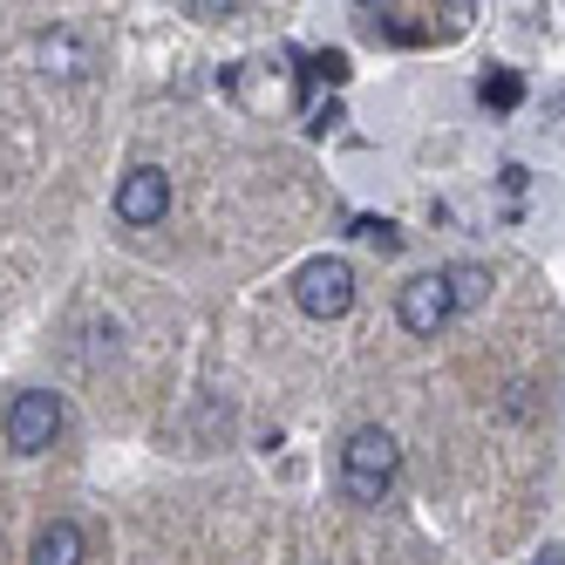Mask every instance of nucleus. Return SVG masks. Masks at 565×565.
<instances>
[{
    "instance_id": "1",
    "label": "nucleus",
    "mask_w": 565,
    "mask_h": 565,
    "mask_svg": "<svg viewBox=\"0 0 565 565\" xmlns=\"http://www.w3.org/2000/svg\"><path fill=\"white\" fill-rule=\"evenodd\" d=\"M395 470H402V443L382 423H361L341 443V498L348 504H382L388 483H395Z\"/></svg>"
},
{
    "instance_id": "2",
    "label": "nucleus",
    "mask_w": 565,
    "mask_h": 565,
    "mask_svg": "<svg viewBox=\"0 0 565 565\" xmlns=\"http://www.w3.org/2000/svg\"><path fill=\"white\" fill-rule=\"evenodd\" d=\"M294 300H300L307 320H341V313L354 307V266L334 259V253L307 259V266L294 273Z\"/></svg>"
},
{
    "instance_id": "3",
    "label": "nucleus",
    "mask_w": 565,
    "mask_h": 565,
    "mask_svg": "<svg viewBox=\"0 0 565 565\" xmlns=\"http://www.w3.org/2000/svg\"><path fill=\"white\" fill-rule=\"evenodd\" d=\"M8 450L14 457H42V450H55V436H62V395H49V388H28V395H14V409H8Z\"/></svg>"
},
{
    "instance_id": "4",
    "label": "nucleus",
    "mask_w": 565,
    "mask_h": 565,
    "mask_svg": "<svg viewBox=\"0 0 565 565\" xmlns=\"http://www.w3.org/2000/svg\"><path fill=\"white\" fill-rule=\"evenodd\" d=\"M395 313H402V328H409V334H443V328L457 320L450 279H443V273H416V279H402Z\"/></svg>"
},
{
    "instance_id": "5",
    "label": "nucleus",
    "mask_w": 565,
    "mask_h": 565,
    "mask_svg": "<svg viewBox=\"0 0 565 565\" xmlns=\"http://www.w3.org/2000/svg\"><path fill=\"white\" fill-rule=\"evenodd\" d=\"M164 212H171V178L157 171V164H137L124 184H116V218L124 225H164Z\"/></svg>"
},
{
    "instance_id": "6",
    "label": "nucleus",
    "mask_w": 565,
    "mask_h": 565,
    "mask_svg": "<svg viewBox=\"0 0 565 565\" xmlns=\"http://www.w3.org/2000/svg\"><path fill=\"white\" fill-rule=\"evenodd\" d=\"M28 565H83V524H75V518H55V524H42V532H34V552H28Z\"/></svg>"
},
{
    "instance_id": "7",
    "label": "nucleus",
    "mask_w": 565,
    "mask_h": 565,
    "mask_svg": "<svg viewBox=\"0 0 565 565\" xmlns=\"http://www.w3.org/2000/svg\"><path fill=\"white\" fill-rule=\"evenodd\" d=\"M443 279H450V300H457V313H463V307H477L483 294H491V273H483V266H470V259H463V266H443Z\"/></svg>"
},
{
    "instance_id": "8",
    "label": "nucleus",
    "mask_w": 565,
    "mask_h": 565,
    "mask_svg": "<svg viewBox=\"0 0 565 565\" xmlns=\"http://www.w3.org/2000/svg\"><path fill=\"white\" fill-rule=\"evenodd\" d=\"M42 62H49V75H83V68H75V62H83L75 34H42Z\"/></svg>"
},
{
    "instance_id": "9",
    "label": "nucleus",
    "mask_w": 565,
    "mask_h": 565,
    "mask_svg": "<svg viewBox=\"0 0 565 565\" xmlns=\"http://www.w3.org/2000/svg\"><path fill=\"white\" fill-rule=\"evenodd\" d=\"M354 232H361V238H375L382 253H395V246H402V232H395L388 218H354Z\"/></svg>"
},
{
    "instance_id": "10",
    "label": "nucleus",
    "mask_w": 565,
    "mask_h": 565,
    "mask_svg": "<svg viewBox=\"0 0 565 565\" xmlns=\"http://www.w3.org/2000/svg\"><path fill=\"white\" fill-rule=\"evenodd\" d=\"M483 103H498V109H511V103H518V75H498V83H483Z\"/></svg>"
},
{
    "instance_id": "11",
    "label": "nucleus",
    "mask_w": 565,
    "mask_h": 565,
    "mask_svg": "<svg viewBox=\"0 0 565 565\" xmlns=\"http://www.w3.org/2000/svg\"><path fill=\"white\" fill-rule=\"evenodd\" d=\"M313 75L320 83H348V55H313Z\"/></svg>"
},
{
    "instance_id": "12",
    "label": "nucleus",
    "mask_w": 565,
    "mask_h": 565,
    "mask_svg": "<svg viewBox=\"0 0 565 565\" xmlns=\"http://www.w3.org/2000/svg\"><path fill=\"white\" fill-rule=\"evenodd\" d=\"M539 565H565V552H558V545H545V552H539Z\"/></svg>"
}]
</instances>
